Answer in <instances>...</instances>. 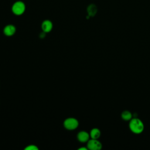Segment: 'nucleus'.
<instances>
[{
	"label": "nucleus",
	"instance_id": "f257e3e1",
	"mask_svg": "<svg viewBox=\"0 0 150 150\" xmlns=\"http://www.w3.org/2000/svg\"><path fill=\"white\" fill-rule=\"evenodd\" d=\"M128 127L130 131L135 134H140L144 130V122L138 117H133L129 121Z\"/></svg>",
	"mask_w": 150,
	"mask_h": 150
},
{
	"label": "nucleus",
	"instance_id": "f03ea898",
	"mask_svg": "<svg viewBox=\"0 0 150 150\" xmlns=\"http://www.w3.org/2000/svg\"><path fill=\"white\" fill-rule=\"evenodd\" d=\"M11 10L14 15L20 16L25 13L26 10V5L23 1H17L12 4Z\"/></svg>",
	"mask_w": 150,
	"mask_h": 150
},
{
	"label": "nucleus",
	"instance_id": "7ed1b4c3",
	"mask_svg": "<svg viewBox=\"0 0 150 150\" xmlns=\"http://www.w3.org/2000/svg\"><path fill=\"white\" fill-rule=\"evenodd\" d=\"M79 125V121L74 117L67 118L63 122V126L67 130H74L77 128Z\"/></svg>",
	"mask_w": 150,
	"mask_h": 150
},
{
	"label": "nucleus",
	"instance_id": "20e7f679",
	"mask_svg": "<svg viewBox=\"0 0 150 150\" xmlns=\"http://www.w3.org/2000/svg\"><path fill=\"white\" fill-rule=\"evenodd\" d=\"M102 146L101 142L98 139L91 138L87 142V147L90 150H100Z\"/></svg>",
	"mask_w": 150,
	"mask_h": 150
},
{
	"label": "nucleus",
	"instance_id": "39448f33",
	"mask_svg": "<svg viewBox=\"0 0 150 150\" xmlns=\"http://www.w3.org/2000/svg\"><path fill=\"white\" fill-rule=\"evenodd\" d=\"M90 134L86 131H80L77 134V138L78 141L82 143L87 142V141L90 139Z\"/></svg>",
	"mask_w": 150,
	"mask_h": 150
},
{
	"label": "nucleus",
	"instance_id": "423d86ee",
	"mask_svg": "<svg viewBox=\"0 0 150 150\" xmlns=\"http://www.w3.org/2000/svg\"><path fill=\"white\" fill-rule=\"evenodd\" d=\"M16 30V27L13 25L9 24L4 27L3 29V32L4 34L6 36H12L15 33Z\"/></svg>",
	"mask_w": 150,
	"mask_h": 150
},
{
	"label": "nucleus",
	"instance_id": "0eeeda50",
	"mask_svg": "<svg viewBox=\"0 0 150 150\" xmlns=\"http://www.w3.org/2000/svg\"><path fill=\"white\" fill-rule=\"evenodd\" d=\"M41 28L44 33H49L53 29V23L51 21L46 19L42 22Z\"/></svg>",
	"mask_w": 150,
	"mask_h": 150
},
{
	"label": "nucleus",
	"instance_id": "6e6552de",
	"mask_svg": "<svg viewBox=\"0 0 150 150\" xmlns=\"http://www.w3.org/2000/svg\"><path fill=\"white\" fill-rule=\"evenodd\" d=\"M121 117L124 121H129L133 117V114L131 111L128 110H125L121 112Z\"/></svg>",
	"mask_w": 150,
	"mask_h": 150
},
{
	"label": "nucleus",
	"instance_id": "1a4fd4ad",
	"mask_svg": "<svg viewBox=\"0 0 150 150\" xmlns=\"http://www.w3.org/2000/svg\"><path fill=\"white\" fill-rule=\"evenodd\" d=\"M90 138L92 139H98L101 136V131L97 128H93L90 132Z\"/></svg>",
	"mask_w": 150,
	"mask_h": 150
},
{
	"label": "nucleus",
	"instance_id": "9d476101",
	"mask_svg": "<svg viewBox=\"0 0 150 150\" xmlns=\"http://www.w3.org/2000/svg\"><path fill=\"white\" fill-rule=\"evenodd\" d=\"M97 7L95 5L91 4L87 8V12L90 16H94L97 13Z\"/></svg>",
	"mask_w": 150,
	"mask_h": 150
},
{
	"label": "nucleus",
	"instance_id": "9b49d317",
	"mask_svg": "<svg viewBox=\"0 0 150 150\" xmlns=\"http://www.w3.org/2000/svg\"><path fill=\"white\" fill-rule=\"evenodd\" d=\"M38 149L39 148L36 145H33V144L29 145L25 148V150H38Z\"/></svg>",
	"mask_w": 150,
	"mask_h": 150
},
{
	"label": "nucleus",
	"instance_id": "f8f14e48",
	"mask_svg": "<svg viewBox=\"0 0 150 150\" xmlns=\"http://www.w3.org/2000/svg\"><path fill=\"white\" fill-rule=\"evenodd\" d=\"M78 149L79 150H87L88 148H87V147H81V148H79Z\"/></svg>",
	"mask_w": 150,
	"mask_h": 150
}]
</instances>
